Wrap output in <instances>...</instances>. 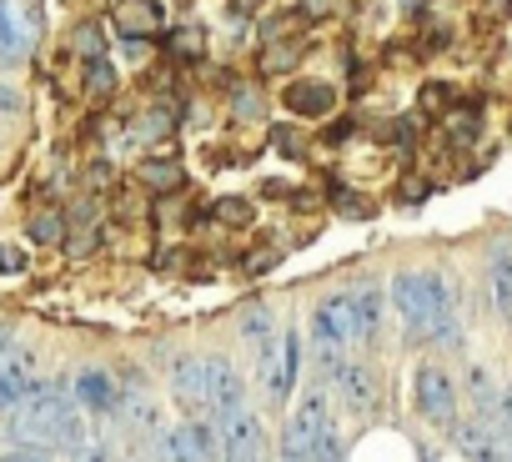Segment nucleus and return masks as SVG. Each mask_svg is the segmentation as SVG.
<instances>
[{"label": "nucleus", "instance_id": "nucleus-1", "mask_svg": "<svg viewBox=\"0 0 512 462\" xmlns=\"http://www.w3.org/2000/svg\"><path fill=\"white\" fill-rule=\"evenodd\" d=\"M11 437L31 442L36 452L41 447H56V452H71V457H81L91 447L86 442V422H81V402L66 387H36L11 412Z\"/></svg>", "mask_w": 512, "mask_h": 462}, {"label": "nucleus", "instance_id": "nucleus-2", "mask_svg": "<svg viewBox=\"0 0 512 462\" xmlns=\"http://www.w3.org/2000/svg\"><path fill=\"white\" fill-rule=\"evenodd\" d=\"M392 307H397V322L407 327L412 342L422 337H437V332H452V287L442 272H427V267H412V272H397L392 277Z\"/></svg>", "mask_w": 512, "mask_h": 462}, {"label": "nucleus", "instance_id": "nucleus-3", "mask_svg": "<svg viewBox=\"0 0 512 462\" xmlns=\"http://www.w3.org/2000/svg\"><path fill=\"white\" fill-rule=\"evenodd\" d=\"M312 317H322L352 352H357V347H372L377 332H382V292L367 287V282H362V287H347V292H332V297L317 302Z\"/></svg>", "mask_w": 512, "mask_h": 462}, {"label": "nucleus", "instance_id": "nucleus-4", "mask_svg": "<svg viewBox=\"0 0 512 462\" xmlns=\"http://www.w3.org/2000/svg\"><path fill=\"white\" fill-rule=\"evenodd\" d=\"M241 342L251 352V367H256V387L267 392L272 407H282V367H287V337L277 332V317L267 307H246L241 312Z\"/></svg>", "mask_w": 512, "mask_h": 462}, {"label": "nucleus", "instance_id": "nucleus-5", "mask_svg": "<svg viewBox=\"0 0 512 462\" xmlns=\"http://www.w3.org/2000/svg\"><path fill=\"white\" fill-rule=\"evenodd\" d=\"M412 397H417V417L427 422V427H437V432H452L457 427V387H452V377H447V367H437V362H422L417 367V377H412Z\"/></svg>", "mask_w": 512, "mask_h": 462}, {"label": "nucleus", "instance_id": "nucleus-6", "mask_svg": "<svg viewBox=\"0 0 512 462\" xmlns=\"http://www.w3.org/2000/svg\"><path fill=\"white\" fill-rule=\"evenodd\" d=\"M216 432H221L226 462H277V452H272V437H267V422L256 417L251 407H241L236 417L216 422Z\"/></svg>", "mask_w": 512, "mask_h": 462}, {"label": "nucleus", "instance_id": "nucleus-7", "mask_svg": "<svg viewBox=\"0 0 512 462\" xmlns=\"http://www.w3.org/2000/svg\"><path fill=\"white\" fill-rule=\"evenodd\" d=\"M161 452L171 462H221L226 447H221V432L206 422V417H181L166 437H161Z\"/></svg>", "mask_w": 512, "mask_h": 462}, {"label": "nucleus", "instance_id": "nucleus-8", "mask_svg": "<svg viewBox=\"0 0 512 462\" xmlns=\"http://www.w3.org/2000/svg\"><path fill=\"white\" fill-rule=\"evenodd\" d=\"M171 397L186 417H211V362L196 352H181L171 362Z\"/></svg>", "mask_w": 512, "mask_h": 462}, {"label": "nucleus", "instance_id": "nucleus-9", "mask_svg": "<svg viewBox=\"0 0 512 462\" xmlns=\"http://www.w3.org/2000/svg\"><path fill=\"white\" fill-rule=\"evenodd\" d=\"M282 106L302 121H317V116H332L337 111V86L332 81H312V76H297L292 86H282Z\"/></svg>", "mask_w": 512, "mask_h": 462}, {"label": "nucleus", "instance_id": "nucleus-10", "mask_svg": "<svg viewBox=\"0 0 512 462\" xmlns=\"http://www.w3.org/2000/svg\"><path fill=\"white\" fill-rule=\"evenodd\" d=\"M71 397H76L86 412H96V417H111V412H121V387H116V377H111V372H101V367H86V372H76V382H71Z\"/></svg>", "mask_w": 512, "mask_h": 462}, {"label": "nucleus", "instance_id": "nucleus-11", "mask_svg": "<svg viewBox=\"0 0 512 462\" xmlns=\"http://www.w3.org/2000/svg\"><path fill=\"white\" fill-rule=\"evenodd\" d=\"M241 407H246V382H241L236 362L231 357H211V417L226 422Z\"/></svg>", "mask_w": 512, "mask_h": 462}, {"label": "nucleus", "instance_id": "nucleus-12", "mask_svg": "<svg viewBox=\"0 0 512 462\" xmlns=\"http://www.w3.org/2000/svg\"><path fill=\"white\" fill-rule=\"evenodd\" d=\"M337 392H342V407H347L352 417H372V412L382 407V387H377V377H372L367 362H352V367L337 377Z\"/></svg>", "mask_w": 512, "mask_h": 462}, {"label": "nucleus", "instance_id": "nucleus-13", "mask_svg": "<svg viewBox=\"0 0 512 462\" xmlns=\"http://www.w3.org/2000/svg\"><path fill=\"white\" fill-rule=\"evenodd\" d=\"M111 16H116V31L131 36V41H146V36H156L166 26V6H161V0H116Z\"/></svg>", "mask_w": 512, "mask_h": 462}, {"label": "nucleus", "instance_id": "nucleus-14", "mask_svg": "<svg viewBox=\"0 0 512 462\" xmlns=\"http://www.w3.org/2000/svg\"><path fill=\"white\" fill-rule=\"evenodd\" d=\"M487 282H492L497 317L512 327V242H492V252H487Z\"/></svg>", "mask_w": 512, "mask_h": 462}, {"label": "nucleus", "instance_id": "nucleus-15", "mask_svg": "<svg viewBox=\"0 0 512 462\" xmlns=\"http://www.w3.org/2000/svg\"><path fill=\"white\" fill-rule=\"evenodd\" d=\"M26 41H31V31L21 26L16 6L0 0V66H21L26 61Z\"/></svg>", "mask_w": 512, "mask_h": 462}, {"label": "nucleus", "instance_id": "nucleus-16", "mask_svg": "<svg viewBox=\"0 0 512 462\" xmlns=\"http://www.w3.org/2000/svg\"><path fill=\"white\" fill-rule=\"evenodd\" d=\"M136 176H141V186H146V191H176V186L186 181V176H181V166H176V161H166V156H161V161H156V156H146V161L136 166Z\"/></svg>", "mask_w": 512, "mask_h": 462}, {"label": "nucleus", "instance_id": "nucleus-17", "mask_svg": "<svg viewBox=\"0 0 512 462\" xmlns=\"http://www.w3.org/2000/svg\"><path fill=\"white\" fill-rule=\"evenodd\" d=\"M302 51H307L302 41H272V46L262 51V71H267V76H272V71H292V66L302 61Z\"/></svg>", "mask_w": 512, "mask_h": 462}, {"label": "nucleus", "instance_id": "nucleus-18", "mask_svg": "<svg viewBox=\"0 0 512 462\" xmlns=\"http://www.w3.org/2000/svg\"><path fill=\"white\" fill-rule=\"evenodd\" d=\"M71 41H76V51L86 56V66H91V61H106V36H101V26L81 21V26L71 31Z\"/></svg>", "mask_w": 512, "mask_h": 462}, {"label": "nucleus", "instance_id": "nucleus-19", "mask_svg": "<svg viewBox=\"0 0 512 462\" xmlns=\"http://www.w3.org/2000/svg\"><path fill=\"white\" fill-rule=\"evenodd\" d=\"M216 221H226V226H251L256 211H251L246 196H221V201H216Z\"/></svg>", "mask_w": 512, "mask_h": 462}, {"label": "nucleus", "instance_id": "nucleus-20", "mask_svg": "<svg viewBox=\"0 0 512 462\" xmlns=\"http://www.w3.org/2000/svg\"><path fill=\"white\" fill-rule=\"evenodd\" d=\"M116 86H121V81H116L111 61H91V66H86V91H91V96H111Z\"/></svg>", "mask_w": 512, "mask_h": 462}, {"label": "nucleus", "instance_id": "nucleus-21", "mask_svg": "<svg viewBox=\"0 0 512 462\" xmlns=\"http://www.w3.org/2000/svg\"><path fill=\"white\" fill-rule=\"evenodd\" d=\"M31 237L46 242V247H56V242L66 237V226H61V216H36V221H31Z\"/></svg>", "mask_w": 512, "mask_h": 462}, {"label": "nucleus", "instance_id": "nucleus-22", "mask_svg": "<svg viewBox=\"0 0 512 462\" xmlns=\"http://www.w3.org/2000/svg\"><path fill=\"white\" fill-rule=\"evenodd\" d=\"M447 136H452L457 146H472V141L482 136V126H477V116H452V126H447Z\"/></svg>", "mask_w": 512, "mask_h": 462}, {"label": "nucleus", "instance_id": "nucleus-23", "mask_svg": "<svg viewBox=\"0 0 512 462\" xmlns=\"http://www.w3.org/2000/svg\"><path fill=\"white\" fill-rule=\"evenodd\" d=\"M337 206H342V216H362V221H367V216L377 211V206H372L367 196H352V191H337Z\"/></svg>", "mask_w": 512, "mask_h": 462}, {"label": "nucleus", "instance_id": "nucleus-24", "mask_svg": "<svg viewBox=\"0 0 512 462\" xmlns=\"http://www.w3.org/2000/svg\"><path fill=\"white\" fill-rule=\"evenodd\" d=\"M0 272L21 277V272H26V252H16V247H0Z\"/></svg>", "mask_w": 512, "mask_h": 462}, {"label": "nucleus", "instance_id": "nucleus-25", "mask_svg": "<svg viewBox=\"0 0 512 462\" xmlns=\"http://www.w3.org/2000/svg\"><path fill=\"white\" fill-rule=\"evenodd\" d=\"M312 462H347V457H342V442H337V432H332V437H327V442L312 452Z\"/></svg>", "mask_w": 512, "mask_h": 462}, {"label": "nucleus", "instance_id": "nucleus-26", "mask_svg": "<svg viewBox=\"0 0 512 462\" xmlns=\"http://www.w3.org/2000/svg\"><path fill=\"white\" fill-rule=\"evenodd\" d=\"M81 462H121V457H116V447H111V442H91V447L81 452Z\"/></svg>", "mask_w": 512, "mask_h": 462}, {"label": "nucleus", "instance_id": "nucleus-27", "mask_svg": "<svg viewBox=\"0 0 512 462\" xmlns=\"http://www.w3.org/2000/svg\"><path fill=\"white\" fill-rule=\"evenodd\" d=\"M0 462H51V457L36 447H16V452H0Z\"/></svg>", "mask_w": 512, "mask_h": 462}, {"label": "nucleus", "instance_id": "nucleus-28", "mask_svg": "<svg viewBox=\"0 0 512 462\" xmlns=\"http://www.w3.org/2000/svg\"><path fill=\"white\" fill-rule=\"evenodd\" d=\"M171 51H181V56H191V51H201V36H191V31H181V36H171Z\"/></svg>", "mask_w": 512, "mask_h": 462}, {"label": "nucleus", "instance_id": "nucleus-29", "mask_svg": "<svg viewBox=\"0 0 512 462\" xmlns=\"http://www.w3.org/2000/svg\"><path fill=\"white\" fill-rule=\"evenodd\" d=\"M337 0H302V16H327Z\"/></svg>", "mask_w": 512, "mask_h": 462}, {"label": "nucleus", "instance_id": "nucleus-30", "mask_svg": "<svg viewBox=\"0 0 512 462\" xmlns=\"http://www.w3.org/2000/svg\"><path fill=\"white\" fill-rule=\"evenodd\" d=\"M231 101H236V106H241V116H256V96H251V91H236V96H231Z\"/></svg>", "mask_w": 512, "mask_h": 462}]
</instances>
